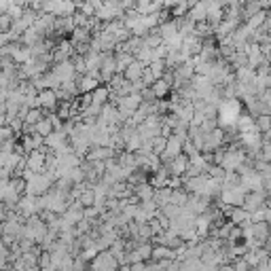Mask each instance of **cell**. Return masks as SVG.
<instances>
[{
    "mask_svg": "<svg viewBox=\"0 0 271 271\" xmlns=\"http://www.w3.org/2000/svg\"><path fill=\"white\" fill-rule=\"evenodd\" d=\"M34 132H36V134H40L42 138H45V136H49V134L53 132L51 119H49V117H42V119L38 121V123H34Z\"/></svg>",
    "mask_w": 271,
    "mask_h": 271,
    "instance_id": "7",
    "label": "cell"
},
{
    "mask_svg": "<svg viewBox=\"0 0 271 271\" xmlns=\"http://www.w3.org/2000/svg\"><path fill=\"white\" fill-rule=\"evenodd\" d=\"M144 66H146V64H142L140 60H132L130 64H127V68L123 70V72H121V74H123V78H125V81H138V78L142 76V70H144Z\"/></svg>",
    "mask_w": 271,
    "mask_h": 271,
    "instance_id": "3",
    "label": "cell"
},
{
    "mask_svg": "<svg viewBox=\"0 0 271 271\" xmlns=\"http://www.w3.org/2000/svg\"><path fill=\"white\" fill-rule=\"evenodd\" d=\"M91 102H96V104H106V102H110V91L108 87H102V85H98V87L91 91Z\"/></svg>",
    "mask_w": 271,
    "mask_h": 271,
    "instance_id": "5",
    "label": "cell"
},
{
    "mask_svg": "<svg viewBox=\"0 0 271 271\" xmlns=\"http://www.w3.org/2000/svg\"><path fill=\"white\" fill-rule=\"evenodd\" d=\"M36 98H38V106L42 110H47V115L55 112V108H58V96H55V91L51 87L36 91Z\"/></svg>",
    "mask_w": 271,
    "mask_h": 271,
    "instance_id": "2",
    "label": "cell"
},
{
    "mask_svg": "<svg viewBox=\"0 0 271 271\" xmlns=\"http://www.w3.org/2000/svg\"><path fill=\"white\" fill-rule=\"evenodd\" d=\"M235 130H237V134H246V132H256L254 127V119L250 115H241L237 119V123H235Z\"/></svg>",
    "mask_w": 271,
    "mask_h": 271,
    "instance_id": "6",
    "label": "cell"
},
{
    "mask_svg": "<svg viewBox=\"0 0 271 271\" xmlns=\"http://www.w3.org/2000/svg\"><path fill=\"white\" fill-rule=\"evenodd\" d=\"M151 89H153L155 98H168L169 91H172V87H169V83L166 81V78H155L153 85H151Z\"/></svg>",
    "mask_w": 271,
    "mask_h": 271,
    "instance_id": "4",
    "label": "cell"
},
{
    "mask_svg": "<svg viewBox=\"0 0 271 271\" xmlns=\"http://www.w3.org/2000/svg\"><path fill=\"white\" fill-rule=\"evenodd\" d=\"M91 269H119L117 259L110 254V250H98V254L89 261Z\"/></svg>",
    "mask_w": 271,
    "mask_h": 271,
    "instance_id": "1",
    "label": "cell"
},
{
    "mask_svg": "<svg viewBox=\"0 0 271 271\" xmlns=\"http://www.w3.org/2000/svg\"><path fill=\"white\" fill-rule=\"evenodd\" d=\"M182 153H184V155H187V157H189V159H191V157H195V155H199V151H197V146H195V144H193V142H191L189 138H187V140H184V142H182Z\"/></svg>",
    "mask_w": 271,
    "mask_h": 271,
    "instance_id": "9",
    "label": "cell"
},
{
    "mask_svg": "<svg viewBox=\"0 0 271 271\" xmlns=\"http://www.w3.org/2000/svg\"><path fill=\"white\" fill-rule=\"evenodd\" d=\"M15 136V132L11 130V125H0V142H4V140H9Z\"/></svg>",
    "mask_w": 271,
    "mask_h": 271,
    "instance_id": "10",
    "label": "cell"
},
{
    "mask_svg": "<svg viewBox=\"0 0 271 271\" xmlns=\"http://www.w3.org/2000/svg\"><path fill=\"white\" fill-rule=\"evenodd\" d=\"M42 117H47V110H42L40 106H38V108H28L24 121H26V123H32L34 125V123H38Z\"/></svg>",
    "mask_w": 271,
    "mask_h": 271,
    "instance_id": "8",
    "label": "cell"
}]
</instances>
